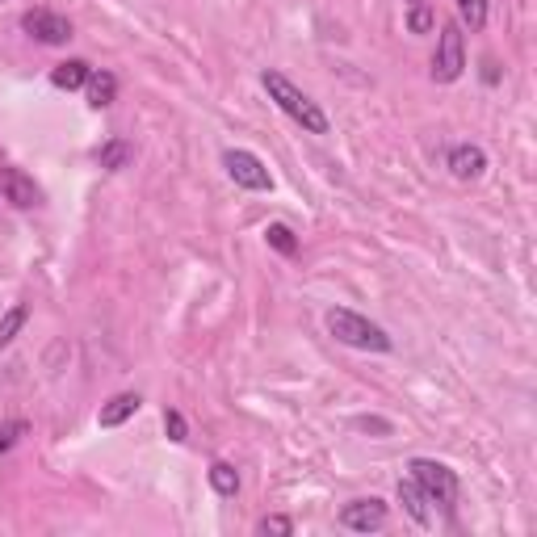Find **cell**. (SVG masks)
<instances>
[{"label": "cell", "mask_w": 537, "mask_h": 537, "mask_svg": "<svg viewBox=\"0 0 537 537\" xmlns=\"http://www.w3.org/2000/svg\"><path fill=\"white\" fill-rule=\"evenodd\" d=\"M261 84H265L269 101H277V110H282L286 118H294L307 135H328V131H332V122H328L324 110H319V101H311L290 76H282L277 68H265V72H261Z\"/></svg>", "instance_id": "cell-1"}, {"label": "cell", "mask_w": 537, "mask_h": 537, "mask_svg": "<svg viewBox=\"0 0 537 537\" xmlns=\"http://www.w3.org/2000/svg\"><path fill=\"white\" fill-rule=\"evenodd\" d=\"M324 324L340 345H349V349H361V353H391L395 349V340L386 336V328H378L374 319H365L349 307H332L324 315Z\"/></svg>", "instance_id": "cell-2"}, {"label": "cell", "mask_w": 537, "mask_h": 537, "mask_svg": "<svg viewBox=\"0 0 537 537\" xmlns=\"http://www.w3.org/2000/svg\"><path fill=\"white\" fill-rule=\"evenodd\" d=\"M407 470H412L416 487H420L433 504L449 508V504L458 500V475H454V470H449L445 462H437V458H412V462H407Z\"/></svg>", "instance_id": "cell-3"}, {"label": "cell", "mask_w": 537, "mask_h": 537, "mask_svg": "<svg viewBox=\"0 0 537 537\" xmlns=\"http://www.w3.org/2000/svg\"><path fill=\"white\" fill-rule=\"evenodd\" d=\"M462 72H466V38H462L458 21H449V26H441V38H437L433 80H437V84H454Z\"/></svg>", "instance_id": "cell-4"}, {"label": "cell", "mask_w": 537, "mask_h": 537, "mask_svg": "<svg viewBox=\"0 0 537 537\" xmlns=\"http://www.w3.org/2000/svg\"><path fill=\"white\" fill-rule=\"evenodd\" d=\"M223 168H227V177L240 185V189H252V193L273 189V177H269V168L261 164V156L244 152V147H231V152H223Z\"/></svg>", "instance_id": "cell-5"}, {"label": "cell", "mask_w": 537, "mask_h": 537, "mask_svg": "<svg viewBox=\"0 0 537 537\" xmlns=\"http://www.w3.org/2000/svg\"><path fill=\"white\" fill-rule=\"evenodd\" d=\"M21 30L34 42H42V47H63L72 38V21L51 9H30V13H21Z\"/></svg>", "instance_id": "cell-6"}, {"label": "cell", "mask_w": 537, "mask_h": 537, "mask_svg": "<svg viewBox=\"0 0 537 537\" xmlns=\"http://www.w3.org/2000/svg\"><path fill=\"white\" fill-rule=\"evenodd\" d=\"M386 517H391V508H386V500H378V496L349 500L345 508H340V525L353 529V533H378V529H386Z\"/></svg>", "instance_id": "cell-7"}, {"label": "cell", "mask_w": 537, "mask_h": 537, "mask_svg": "<svg viewBox=\"0 0 537 537\" xmlns=\"http://www.w3.org/2000/svg\"><path fill=\"white\" fill-rule=\"evenodd\" d=\"M0 198L17 210H30V206L42 202V193H38L34 177H26L21 168H0Z\"/></svg>", "instance_id": "cell-8"}, {"label": "cell", "mask_w": 537, "mask_h": 537, "mask_svg": "<svg viewBox=\"0 0 537 537\" xmlns=\"http://www.w3.org/2000/svg\"><path fill=\"white\" fill-rule=\"evenodd\" d=\"M449 173H454L458 181H479L487 173V152L479 143H458V147H449Z\"/></svg>", "instance_id": "cell-9"}, {"label": "cell", "mask_w": 537, "mask_h": 537, "mask_svg": "<svg viewBox=\"0 0 537 537\" xmlns=\"http://www.w3.org/2000/svg\"><path fill=\"white\" fill-rule=\"evenodd\" d=\"M399 504H403V512H407V517H412L416 525H424V529L433 525V508H437V504L428 500L424 491L416 487V479H412V475L399 479Z\"/></svg>", "instance_id": "cell-10"}, {"label": "cell", "mask_w": 537, "mask_h": 537, "mask_svg": "<svg viewBox=\"0 0 537 537\" xmlns=\"http://www.w3.org/2000/svg\"><path fill=\"white\" fill-rule=\"evenodd\" d=\"M139 395L135 391H122V395H114L110 403H101V412H97V424L101 428H118V424H126V420H131L135 412H139Z\"/></svg>", "instance_id": "cell-11"}, {"label": "cell", "mask_w": 537, "mask_h": 537, "mask_svg": "<svg viewBox=\"0 0 537 537\" xmlns=\"http://www.w3.org/2000/svg\"><path fill=\"white\" fill-rule=\"evenodd\" d=\"M89 76H93L89 59H63L59 68H51V84H55V89H63V93L84 89V84H89Z\"/></svg>", "instance_id": "cell-12"}, {"label": "cell", "mask_w": 537, "mask_h": 537, "mask_svg": "<svg viewBox=\"0 0 537 537\" xmlns=\"http://www.w3.org/2000/svg\"><path fill=\"white\" fill-rule=\"evenodd\" d=\"M84 89H89V105H93V110H105V105H114V97H118V76L114 72H93Z\"/></svg>", "instance_id": "cell-13"}, {"label": "cell", "mask_w": 537, "mask_h": 537, "mask_svg": "<svg viewBox=\"0 0 537 537\" xmlns=\"http://www.w3.org/2000/svg\"><path fill=\"white\" fill-rule=\"evenodd\" d=\"M131 160H135V147L126 143V139H110V143H105L101 152H97V164L105 168V173H122V168L131 164Z\"/></svg>", "instance_id": "cell-14"}, {"label": "cell", "mask_w": 537, "mask_h": 537, "mask_svg": "<svg viewBox=\"0 0 537 537\" xmlns=\"http://www.w3.org/2000/svg\"><path fill=\"white\" fill-rule=\"evenodd\" d=\"M26 319H30V307H26V303H13L5 315H0V349H9V345H13L17 332L26 328Z\"/></svg>", "instance_id": "cell-15"}, {"label": "cell", "mask_w": 537, "mask_h": 537, "mask_svg": "<svg viewBox=\"0 0 537 537\" xmlns=\"http://www.w3.org/2000/svg\"><path fill=\"white\" fill-rule=\"evenodd\" d=\"M210 487L219 491V496H235V491H240V475H235V466L231 462H214L210 466Z\"/></svg>", "instance_id": "cell-16"}, {"label": "cell", "mask_w": 537, "mask_h": 537, "mask_svg": "<svg viewBox=\"0 0 537 537\" xmlns=\"http://www.w3.org/2000/svg\"><path fill=\"white\" fill-rule=\"evenodd\" d=\"M265 240L273 252H282V256H298V235L286 227V223H269L265 227Z\"/></svg>", "instance_id": "cell-17"}, {"label": "cell", "mask_w": 537, "mask_h": 537, "mask_svg": "<svg viewBox=\"0 0 537 537\" xmlns=\"http://www.w3.org/2000/svg\"><path fill=\"white\" fill-rule=\"evenodd\" d=\"M458 5V17H462V26H470V30H483L487 26V0H454Z\"/></svg>", "instance_id": "cell-18"}, {"label": "cell", "mask_w": 537, "mask_h": 537, "mask_svg": "<svg viewBox=\"0 0 537 537\" xmlns=\"http://www.w3.org/2000/svg\"><path fill=\"white\" fill-rule=\"evenodd\" d=\"M30 433V424L26 420H5L0 424V458H9L13 449H17V441Z\"/></svg>", "instance_id": "cell-19"}, {"label": "cell", "mask_w": 537, "mask_h": 537, "mask_svg": "<svg viewBox=\"0 0 537 537\" xmlns=\"http://www.w3.org/2000/svg\"><path fill=\"white\" fill-rule=\"evenodd\" d=\"M433 26H437V13H433V5H428V0H424V5L407 9V30H412V34H428Z\"/></svg>", "instance_id": "cell-20"}, {"label": "cell", "mask_w": 537, "mask_h": 537, "mask_svg": "<svg viewBox=\"0 0 537 537\" xmlns=\"http://www.w3.org/2000/svg\"><path fill=\"white\" fill-rule=\"evenodd\" d=\"M164 433H168V441H185V416L177 412V407H168V412H164Z\"/></svg>", "instance_id": "cell-21"}, {"label": "cell", "mask_w": 537, "mask_h": 537, "mask_svg": "<svg viewBox=\"0 0 537 537\" xmlns=\"http://www.w3.org/2000/svg\"><path fill=\"white\" fill-rule=\"evenodd\" d=\"M256 529H261V533H282V537H286V533H294V521H290V517H265Z\"/></svg>", "instance_id": "cell-22"}, {"label": "cell", "mask_w": 537, "mask_h": 537, "mask_svg": "<svg viewBox=\"0 0 537 537\" xmlns=\"http://www.w3.org/2000/svg\"><path fill=\"white\" fill-rule=\"evenodd\" d=\"M483 80H487V84H496V80H500V68H496V63H491V59L483 63Z\"/></svg>", "instance_id": "cell-23"}, {"label": "cell", "mask_w": 537, "mask_h": 537, "mask_svg": "<svg viewBox=\"0 0 537 537\" xmlns=\"http://www.w3.org/2000/svg\"><path fill=\"white\" fill-rule=\"evenodd\" d=\"M412 5H424V0H407V9H412Z\"/></svg>", "instance_id": "cell-24"}]
</instances>
